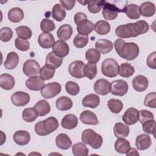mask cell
<instances>
[{"label":"cell","mask_w":156,"mask_h":156,"mask_svg":"<svg viewBox=\"0 0 156 156\" xmlns=\"http://www.w3.org/2000/svg\"><path fill=\"white\" fill-rule=\"evenodd\" d=\"M80 4H82L83 5H85L87 4H88V1H78Z\"/></svg>","instance_id":"6125c7cd"},{"label":"cell","mask_w":156,"mask_h":156,"mask_svg":"<svg viewBox=\"0 0 156 156\" xmlns=\"http://www.w3.org/2000/svg\"><path fill=\"white\" fill-rule=\"evenodd\" d=\"M40 66L35 60L29 59L23 64V71L24 74L29 77L37 76L40 73Z\"/></svg>","instance_id":"ba28073f"},{"label":"cell","mask_w":156,"mask_h":156,"mask_svg":"<svg viewBox=\"0 0 156 156\" xmlns=\"http://www.w3.org/2000/svg\"><path fill=\"white\" fill-rule=\"evenodd\" d=\"M73 34V28L69 24H63L61 26L57 31V35L59 39L66 41L69 39Z\"/></svg>","instance_id":"484cf974"},{"label":"cell","mask_w":156,"mask_h":156,"mask_svg":"<svg viewBox=\"0 0 156 156\" xmlns=\"http://www.w3.org/2000/svg\"><path fill=\"white\" fill-rule=\"evenodd\" d=\"M149 85L147 79L143 75H138L134 77L132 80V86L133 89L138 92L145 91Z\"/></svg>","instance_id":"ac0fdd59"},{"label":"cell","mask_w":156,"mask_h":156,"mask_svg":"<svg viewBox=\"0 0 156 156\" xmlns=\"http://www.w3.org/2000/svg\"><path fill=\"white\" fill-rule=\"evenodd\" d=\"M122 119L126 125H133L138 121L139 111L134 107H130L126 110Z\"/></svg>","instance_id":"4fadbf2b"},{"label":"cell","mask_w":156,"mask_h":156,"mask_svg":"<svg viewBox=\"0 0 156 156\" xmlns=\"http://www.w3.org/2000/svg\"><path fill=\"white\" fill-rule=\"evenodd\" d=\"M58 126L57 119L54 116H50L43 121L38 122L35 126V131L38 135L45 136L56 130Z\"/></svg>","instance_id":"3957f363"},{"label":"cell","mask_w":156,"mask_h":156,"mask_svg":"<svg viewBox=\"0 0 156 156\" xmlns=\"http://www.w3.org/2000/svg\"><path fill=\"white\" fill-rule=\"evenodd\" d=\"M96 49L102 54H105L110 52L113 48V43L106 39H99L95 43Z\"/></svg>","instance_id":"44dd1931"},{"label":"cell","mask_w":156,"mask_h":156,"mask_svg":"<svg viewBox=\"0 0 156 156\" xmlns=\"http://www.w3.org/2000/svg\"><path fill=\"white\" fill-rule=\"evenodd\" d=\"M100 102L99 97L95 94H89L82 99V105L85 107L96 108Z\"/></svg>","instance_id":"4316f807"},{"label":"cell","mask_w":156,"mask_h":156,"mask_svg":"<svg viewBox=\"0 0 156 156\" xmlns=\"http://www.w3.org/2000/svg\"><path fill=\"white\" fill-rule=\"evenodd\" d=\"M155 121L154 119L147 120L142 123V127L143 131L148 134H153L155 136Z\"/></svg>","instance_id":"f907efd6"},{"label":"cell","mask_w":156,"mask_h":156,"mask_svg":"<svg viewBox=\"0 0 156 156\" xmlns=\"http://www.w3.org/2000/svg\"><path fill=\"white\" fill-rule=\"evenodd\" d=\"M52 18L57 21H62L66 16V13L63 7L60 4L54 5L52 10Z\"/></svg>","instance_id":"8d00e7d4"},{"label":"cell","mask_w":156,"mask_h":156,"mask_svg":"<svg viewBox=\"0 0 156 156\" xmlns=\"http://www.w3.org/2000/svg\"><path fill=\"white\" fill-rule=\"evenodd\" d=\"M130 148V144L128 140L124 138H119L115 143V149L120 154H126Z\"/></svg>","instance_id":"e575fe53"},{"label":"cell","mask_w":156,"mask_h":156,"mask_svg":"<svg viewBox=\"0 0 156 156\" xmlns=\"http://www.w3.org/2000/svg\"><path fill=\"white\" fill-rule=\"evenodd\" d=\"M80 121L85 124L97 125L99 121L95 113L90 110H84L80 115Z\"/></svg>","instance_id":"ffe728a7"},{"label":"cell","mask_w":156,"mask_h":156,"mask_svg":"<svg viewBox=\"0 0 156 156\" xmlns=\"http://www.w3.org/2000/svg\"><path fill=\"white\" fill-rule=\"evenodd\" d=\"M13 139L15 143L20 146L27 144L30 140V133L26 130H18L13 135Z\"/></svg>","instance_id":"d6986e66"},{"label":"cell","mask_w":156,"mask_h":156,"mask_svg":"<svg viewBox=\"0 0 156 156\" xmlns=\"http://www.w3.org/2000/svg\"><path fill=\"white\" fill-rule=\"evenodd\" d=\"M107 106L112 113L118 114L122 110L123 104L119 99H110L107 102Z\"/></svg>","instance_id":"ee69618b"},{"label":"cell","mask_w":156,"mask_h":156,"mask_svg":"<svg viewBox=\"0 0 156 156\" xmlns=\"http://www.w3.org/2000/svg\"><path fill=\"white\" fill-rule=\"evenodd\" d=\"M105 1H88V9L92 13H97L101 11Z\"/></svg>","instance_id":"7dc6e473"},{"label":"cell","mask_w":156,"mask_h":156,"mask_svg":"<svg viewBox=\"0 0 156 156\" xmlns=\"http://www.w3.org/2000/svg\"><path fill=\"white\" fill-rule=\"evenodd\" d=\"M39 45L44 49H49L52 48L55 40L53 35L51 33H41L38 38Z\"/></svg>","instance_id":"e0dca14e"},{"label":"cell","mask_w":156,"mask_h":156,"mask_svg":"<svg viewBox=\"0 0 156 156\" xmlns=\"http://www.w3.org/2000/svg\"><path fill=\"white\" fill-rule=\"evenodd\" d=\"M119 12H124L123 10L116 5L115 1H106L103 6L102 15L104 18L107 20H113L117 16Z\"/></svg>","instance_id":"8992f818"},{"label":"cell","mask_w":156,"mask_h":156,"mask_svg":"<svg viewBox=\"0 0 156 156\" xmlns=\"http://www.w3.org/2000/svg\"><path fill=\"white\" fill-rule=\"evenodd\" d=\"M150 119H154V115L150 111L146 110H141L139 111L138 120L141 124Z\"/></svg>","instance_id":"9f6ffc18"},{"label":"cell","mask_w":156,"mask_h":156,"mask_svg":"<svg viewBox=\"0 0 156 156\" xmlns=\"http://www.w3.org/2000/svg\"><path fill=\"white\" fill-rule=\"evenodd\" d=\"M62 90L60 83L56 82L44 85L41 89V94L45 99H51L58 94Z\"/></svg>","instance_id":"52a82bcc"},{"label":"cell","mask_w":156,"mask_h":156,"mask_svg":"<svg viewBox=\"0 0 156 156\" xmlns=\"http://www.w3.org/2000/svg\"><path fill=\"white\" fill-rule=\"evenodd\" d=\"M66 91L71 95L76 96L79 94L80 91V88L79 85L73 81L67 82L65 84Z\"/></svg>","instance_id":"816d5d0a"},{"label":"cell","mask_w":156,"mask_h":156,"mask_svg":"<svg viewBox=\"0 0 156 156\" xmlns=\"http://www.w3.org/2000/svg\"><path fill=\"white\" fill-rule=\"evenodd\" d=\"M113 131L116 138H126L129 135L130 129L126 124L122 122H117L114 126Z\"/></svg>","instance_id":"f546056e"},{"label":"cell","mask_w":156,"mask_h":156,"mask_svg":"<svg viewBox=\"0 0 156 156\" xmlns=\"http://www.w3.org/2000/svg\"><path fill=\"white\" fill-rule=\"evenodd\" d=\"M44 85V80L40 76H38L31 77L26 81V86L27 88L32 91L41 90Z\"/></svg>","instance_id":"9a60e30c"},{"label":"cell","mask_w":156,"mask_h":156,"mask_svg":"<svg viewBox=\"0 0 156 156\" xmlns=\"http://www.w3.org/2000/svg\"><path fill=\"white\" fill-rule=\"evenodd\" d=\"M76 29L79 34L87 36L93 32V30H94V24H93L91 21L87 20L77 25Z\"/></svg>","instance_id":"83f0119b"},{"label":"cell","mask_w":156,"mask_h":156,"mask_svg":"<svg viewBox=\"0 0 156 156\" xmlns=\"http://www.w3.org/2000/svg\"><path fill=\"white\" fill-rule=\"evenodd\" d=\"M85 65V63L81 60L74 61L69 65L68 71L73 77L77 79L83 78L85 77L83 73Z\"/></svg>","instance_id":"30bf717a"},{"label":"cell","mask_w":156,"mask_h":156,"mask_svg":"<svg viewBox=\"0 0 156 156\" xmlns=\"http://www.w3.org/2000/svg\"><path fill=\"white\" fill-rule=\"evenodd\" d=\"M152 141L149 135L143 133L136 136L135 140V146L138 150L144 151L150 147Z\"/></svg>","instance_id":"2e32d148"},{"label":"cell","mask_w":156,"mask_h":156,"mask_svg":"<svg viewBox=\"0 0 156 156\" xmlns=\"http://www.w3.org/2000/svg\"><path fill=\"white\" fill-rule=\"evenodd\" d=\"M128 88L127 83L124 80L119 79L114 80L111 83L110 92L113 95L122 96L127 93Z\"/></svg>","instance_id":"9c48e42d"},{"label":"cell","mask_w":156,"mask_h":156,"mask_svg":"<svg viewBox=\"0 0 156 156\" xmlns=\"http://www.w3.org/2000/svg\"><path fill=\"white\" fill-rule=\"evenodd\" d=\"M15 31L16 32L17 35L19 38L24 39V40H27L31 38L32 37V30L31 29L26 26H20L16 28Z\"/></svg>","instance_id":"f6af8a7d"},{"label":"cell","mask_w":156,"mask_h":156,"mask_svg":"<svg viewBox=\"0 0 156 156\" xmlns=\"http://www.w3.org/2000/svg\"><path fill=\"white\" fill-rule=\"evenodd\" d=\"M144 105L146 107L155 108L156 107V93L151 92L147 94L144 101Z\"/></svg>","instance_id":"f5cc1de1"},{"label":"cell","mask_w":156,"mask_h":156,"mask_svg":"<svg viewBox=\"0 0 156 156\" xmlns=\"http://www.w3.org/2000/svg\"><path fill=\"white\" fill-rule=\"evenodd\" d=\"M62 62L63 59L56 55L53 52H49L46 57V65H49L55 69L60 67Z\"/></svg>","instance_id":"d590c367"},{"label":"cell","mask_w":156,"mask_h":156,"mask_svg":"<svg viewBox=\"0 0 156 156\" xmlns=\"http://www.w3.org/2000/svg\"><path fill=\"white\" fill-rule=\"evenodd\" d=\"M40 28L43 33H49L55 29V25L52 20L44 18L41 21Z\"/></svg>","instance_id":"c3c4849f"},{"label":"cell","mask_w":156,"mask_h":156,"mask_svg":"<svg viewBox=\"0 0 156 156\" xmlns=\"http://www.w3.org/2000/svg\"><path fill=\"white\" fill-rule=\"evenodd\" d=\"M82 141L85 144L90 145L92 148L95 149H99L103 143L102 136L91 129H85L83 131L82 133Z\"/></svg>","instance_id":"277c9868"},{"label":"cell","mask_w":156,"mask_h":156,"mask_svg":"<svg viewBox=\"0 0 156 156\" xmlns=\"http://www.w3.org/2000/svg\"><path fill=\"white\" fill-rule=\"evenodd\" d=\"M37 111L38 116H43L48 114L51 111L49 104L44 99L38 101L34 107Z\"/></svg>","instance_id":"d6a6232c"},{"label":"cell","mask_w":156,"mask_h":156,"mask_svg":"<svg viewBox=\"0 0 156 156\" xmlns=\"http://www.w3.org/2000/svg\"><path fill=\"white\" fill-rule=\"evenodd\" d=\"M140 14L145 17L152 16L155 12V6L154 3L146 1L142 3L139 7Z\"/></svg>","instance_id":"d4e9b609"},{"label":"cell","mask_w":156,"mask_h":156,"mask_svg":"<svg viewBox=\"0 0 156 156\" xmlns=\"http://www.w3.org/2000/svg\"><path fill=\"white\" fill-rule=\"evenodd\" d=\"M60 2L64 9H66L68 10H70L74 7L76 1L73 0H61L60 1Z\"/></svg>","instance_id":"91938a15"},{"label":"cell","mask_w":156,"mask_h":156,"mask_svg":"<svg viewBox=\"0 0 156 156\" xmlns=\"http://www.w3.org/2000/svg\"><path fill=\"white\" fill-rule=\"evenodd\" d=\"M135 73V68L130 63H122L118 69V74L123 77H129Z\"/></svg>","instance_id":"f35d334b"},{"label":"cell","mask_w":156,"mask_h":156,"mask_svg":"<svg viewBox=\"0 0 156 156\" xmlns=\"http://www.w3.org/2000/svg\"><path fill=\"white\" fill-rule=\"evenodd\" d=\"M55 105L57 108L59 110H68L73 107V101L68 97L62 96L57 99Z\"/></svg>","instance_id":"4dcf8cb0"},{"label":"cell","mask_w":156,"mask_h":156,"mask_svg":"<svg viewBox=\"0 0 156 156\" xmlns=\"http://www.w3.org/2000/svg\"><path fill=\"white\" fill-rule=\"evenodd\" d=\"M78 124V119L75 115H66L62 119L61 122L62 126L66 129H73L75 128Z\"/></svg>","instance_id":"cb8c5ba5"},{"label":"cell","mask_w":156,"mask_h":156,"mask_svg":"<svg viewBox=\"0 0 156 156\" xmlns=\"http://www.w3.org/2000/svg\"><path fill=\"white\" fill-rule=\"evenodd\" d=\"M24 18V12L20 7L11 9L8 12V18L13 23H18Z\"/></svg>","instance_id":"836d02e7"},{"label":"cell","mask_w":156,"mask_h":156,"mask_svg":"<svg viewBox=\"0 0 156 156\" xmlns=\"http://www.w3.org/2000/svg\"><path fill=\"white\" fill-rule=\"evenodd\" d=\"M15 83V79L13 77L7 73H4L0 76V86L4 90H12Z\"/></svg>","instance_id":"603a6c76"},{"label":"cell","mask_w":156,"mask_h":156,"mask_svg":"<svg viewBox=\"0 0 156 156\" xmlns=\"http://www.w3.org/2000/svg\"><path fill=\"white\" fill-rule=\"evenodd\" d=\"M72 152L74 156H87L88 149L82 143H77L72 146Z\"/></svg>","instance_id":"60d3db41"},{"label":"cell","mask_w":156,"mask_h":156,"mask_svg":"<svg viewBox=\"0 0 156 156\" xmlns=\"http://www.w3.org/2000/svg\"><path fill=\"white\" fill-rule=\"evenodd\" d=\"M11 101L15 106H24L29 102L30 96L28 93L22 91H16L12 95Z\"/></svg>","instance_id":"8fae6325"},{"label":"cell","mask_w":156,"mask_h":156,"mask_svg":"<svg viewBox=\"0 0 156 156\" xmlns=\"http://www.w3.org/2000/svg\"><path fill=\"white\" fill-rule=\"evenodd\" d=\"M13 37V31L9 27H4L0 30V39L2 41L7 42Z\"/></svg>","instance_id":"db71d44e"},{"label":"cell","mask_w":156,"mask_h":156,"mask_svg":"<svg viewBox=\"0 0 156 156\" xmlns=\"http://www.w3.org/2000/svg\"><path fill=\"white\" fill-rule=\"evenodd\" d=\"M149 29L148 23L144 20L120 25L115 29L116 35L121 38L136 37L146 33Z\"/></svg>","instance_id":"6da1fadb"},{"label":"cell","mask_w":156,"mask_h":156,"mask_svg":"<svg viewBox=\"0 0 156 156\" xmlns=\"http://www.w3.org/2000/svg\"><path fill=\"white\" fill-rule=\"evenodd\" d=\"M94 30L99 35H106L110 30V24L104 20L98 21L94 24Z\"/></svg>","instance_id":"74e56055"},{"label":"cell","mask_w":156,"mask_h":156,"mask_svg":"<svg viewBox=\"0 0 156 156\" xmlns=\"http://www.w3.org/2000/svg\"><path fill=\"white\" fill-rule=\"evenodd\" d=\"M94 91L102 96L108 94L111 90V83L104 79H100L96 81L94 84Z\"/></svg>","instance_id":"7c38bea8"},{"label":"cell","mask_w":156,"mask_h":156,"mask_svg":"<svg viewBox=\"0 0 156 156\" xmlns=\"http://www.w3.org/2000/svg\"><path fill=\"white\" fill-rule=\"evenodd\" d=\"M74 23L77 25L83 23V21L87 20V17L86 15L83 12H77L75 14L74 16Z\"/></svg>","instance_id":"680465c9"},{"label":"cell","mask_w":156,"mask_h":156,"mask_svg":"<svg viewBox=\"0 0 156 156\" xmlns=\"http://www.w3.org/2000/svg\"><path fill=\"white\" fill-rule=\"evenodd\" d=\"M114 46L117 54L121 58L127 60H133L139 55V47L135 43H127L124 40L119 38L115 41Z\"/></svg>","instance_id":"7a4b0ae2"},{"label":"cell","mask_w":156,"mask_h":156,"mask_svg":"<svg viewBox=\"0 0 156 156\" xmlns=\"http://www.w3.org/2000/svg\"><path fill=\"white\" fill-rule=\"evenodd\" d=\"M85 58L89 63L96 64L100 60L101 54L96 49L90 48L86 51Z\"/></svg>","instance_id":"ab89813d"},{"label":"cell","mask_w":156,"mask_h":156,"mask_svg":"<svg viewBox=\"0 0 156 156\" xmlns=\"http://www.w3.org/2000/svg\"><path fill=\"white\" fill-rule=\"evenodd\" d=\"M88 42V36L82 35L80 34H77L73 40V44L77 48H82L85 47L87 44Z\"/></svg>","instance_id":"681fc988"},{"label":"cell","mask_w":156,"mask_h":156,"mask_svg":"<svg viewBox=\"0 0 156 156\" xmlns=\"http://www.w3.org/2000/svg\"><path fill=\"white\" fill-rule=\"evenodd\" d=\"M15 45L16 49L21 51H26L30 48V44L27 40H24L19 37L15 39Z\"/></svg>","instance_id":"11a10c76"},{"label":"cell","mask_w":156,"mask_h":156,"mask_svg":"<svg viewBox=\"0 0 156 156\" xmlns=\"http://www.w3.org/2000/svg\"><path fill=\"white\" fill-rule=\"evenodd\" d=\"M38 116V115L34 108H26L23 111V119L27 122L34 121Z\"/></svg>","instance_id":"7bdbcfd3"},{"label":"cell","mask_w":156,"mask_h":156,"mask_svg":"<svg viewBox=\"0 0 156 156\" xmlns=\"http://www.w3.org/2000/svg\"><path fill=\"white\" fill-rule=\"evenodd\" d=\"M119 65L117 62L112 58L105 59L101 65V72L106 77H114L118 74Z\"/></svg>","instance_id":"5b68a950"},{"label":"cell","mask_w":156,"mask_h":156,"mask_svg":"<svg viewBox=\"0 0 156 156\" xmlns=\"http://www.w3.org/2000/svg\"><path fill=\"white\" fill-rule=\"evenodd\" d=\"M126 154L127 155H139L138 152L135 148H130Z\"/></svg>","instance_id":"94428289"},{"label":"cell","mask_w":156,"mask_h":156,"mask_svg":"<svg viewBox=\"0 0 156 156\" xmlns=\"http://www.w3.org/2000/svg\"><path fill=\"white\" fill-rule=\"evenodd\" d=\"M55 143L58 148L63 150L68 149L72 145L71 140L65 133L58 134L55 138Z\"/></svg>","instance_id":"7402d4cb"},{"label":"cell","mask_w":156,"mask_h":156,"mask_svg":"<svg viewBox=\"0 0 156 156\" xmlns=\"http://www.w3.org/2000/svg\"><path fill=\"white\" fill-rule=\"evenodd\" d=\"M124 12L129 18L132 20H137L140 18L141 16L139 7L135 4L126 5L124 8Z\"/></svg>","instance_id":"1f68e13d"},{"label":"cell","mask_w":156,"mask_h":156,"mask_svg":"<svg viewBox=\"0 0 156 156\" xmlns=\"http://www.w3.org/2000/svg\"><path fill=\"white\" fill-rule=\"evenodd\" d=\"M19 62L18 55L15 52H10L7 55V58L4 62V67L7 69H13L16 67Z\"/></svg>","instance_id":"f1b7e54d"},{"label":"cell","mask_w":156,"mask_h":156,"mask_svg":"<svg viewBox=\"0 0 156 156\" xmlns=\"http://www.w3.org/2000/svg\"><path fill=\"white\" fill-rule=\"evenodd\" d=\"M147 66L153 69H156V52L154 51L151 53L147 58Z\"/></svg>","instance_id":"6f0895ef"},{"label":"cell","mask_w":156,"mask_h":156,"mask_svg":"<svg viewBox=\"0 0 156 156\" xmlns=\"http://www.w3.org/2000/svg\"><path fill=\"white\" fill-rule=\"evenodd\" d=\"M52 52L60 58L66 57L69 52V46L65 41L57 40L52 46Z\"/></svg>","instance_id":"5bb4252c"},{"label":"cell","mask_w":156,"mask_h":156,"mask_svg":"<svg viewBox=\"0 0 156 156\" xmlns=\"http://www.w3.org/2000/svg\"><path fill=\"white\" fill-rule=\"evenodd\" d=\"M55 69L49 65H45L41 68H40V77L44 80H47L52 79L54 76Z\"/></svg>","instance_id":"b9f144b4"},{"label":"cell","mask_w":156,"mask_h":156,"mask_svg":"<svg viewBox=\"0 0 156 156\" xmlns=\"http://www.w3.org/2000/svg\"><path fill=\"white\" fill-rule=\"evenodd\" d=\"M83 73L85 77L89 79H93L95 77L97 74V67L94 63H88L85 65L83 69Z\"/></svg>","instance_id":"bcb514c9"}]
</instances>
